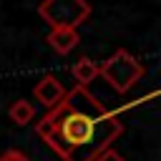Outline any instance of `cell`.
I'll list each match as a JSON object with an SVG mask.
<instances>
[{
    "mask_svg": "<svg viewBox=\"0 0 161 161\" xmlns=\"http://www.w3.org/2000/svg\"><path fill=\"white\" fill-rule=\"evenodd\" d=\"M48 118L53 128L45 141L63 161H93L123 133L118 116L106 111L86 86L65 91Z\"/></svg>",
    "mask_w": 161,
    "mask_h": 161,
    "instance_id": "cell-1",
    "label": "cell"
},
{
    "mask_svg": "<svg viewBox=\"0 0 161 161\" xmlns=\"http://www.w3.org/2000/svg\"><path fill=\"white\" fill-rule=\"evenodd\" d=\"M143 65H141V60L138 58H133L128 50H116L108 60H103L101 65H98V75H103V80L113 88V91H118V93H126L131 86H136V80H141L143 78Z\"/></svg>",
    "mask_w": 161,
    "mask_h": 161,
    "instance_id": "cell-2",
    "label": "cell"
},
{
    "mask_svg": "<svg viewBox=\"0 0 161 161\" xmlns=\"http://www.w3.org/2000/svg\"><path fill=\"white\" fill-rule=\"evenodd\" d=\"M38 15L50 28H78L91 15L88 0H43Z\"/></svg>",
    "mask_w": 161,
    "mask_h": 161,
    "instance_id": "cell-3",
    "label": "cell"
},
{
    "mask_svg": "<svg viewBox=\"0 0 161 161\" xmlns=\"http://www.w3.org/2000/svg\"><path fill=\"white\" fill-rule=\"evenodd\" d=\"M33 96H35V98H38L45 108H55V106L63 101L65 88L60 86V80H58V78H53V75H43V78L35 83Z\"/></svg>",
    "mask_w": 161,
    "mask_h": 161,
    "instance_id": "cell-4",
    "label": "cell"
},
{
    "mask_svg": "<svg viewBox=\"0 0 161 161\" xmlns=\"http://www.w3.org/2000/svg\"><path fill=\"white\" fill-rule=\"evenodd\" d=\"M48 45L55 50V53H60V55H65V53H70L75 45H78V30L75 28H50V33H48Z\"/></svg>",
    "mask_w": 161,
    "mask_h": 161,
    "instance_id": "cell-5",
    "label": "cell"
},
{
    "mask_svg": "<svg viewBox=\"0 0 161 161\" xmlns=\"http://www.w3.org/2000/svg\"><path fill=\"white\" fill-rule=\"evenodd\" d=\"M70 73H73V78H75V86H88V83L98 75V65H96L91 58H80V60L73 63Z\"/></svg>",
    "mask_w": 161,
    "mask_h": 161,
    "instance_id": "cell-6",
    "label": "cell"
},
{
    "mask_svg": "<svg viewBox=\"0 0 161 161\" xmlns=\"http://www.w3.org/2000/svg\"><path fill=\"white\" fill-rule=\"evenodd\" d=\"M8 116H10V121H13V123L25 126V123H30V121H33V116H35V106H33L30 101L20 98V101H15V103L10 106Z\"/></svg>",
    "mask_w": 161,
    "mask_h": 161,
    "instance_id": "cell-7",
    "label": "cell"
},
{
    "mask_svg": "<svg viewBox=\"0 0 161 161\" xmlns=\"http://www.w3.org/2000/svg\"><path fill=\"white\" fill-rule=\"evenodd\" d=\"M0 161H30V158L23 151H18V148H8V151L0 153Z\"/></svg>",
    "mask_w": 161,
    "mask_h": 161,
    "instance_id": "cell-8",
    "label": "cell"
},
{
    "mask_svg": "<svg viewBox=\"0 0 161 161\" xmlns=\"http://www.w3.org/2000/svg\"><path fill=\"white\" fill-rule=\"evenodd\" d=\"M93 161H126V158H123L118 151H113V148H106V151H101V153H98Z\"/></svg>",
    "mask_w": 161,
    "mask_h": 161,
    "instance_id": "cell-9",
    "label": "cell"
}]
</instances>
